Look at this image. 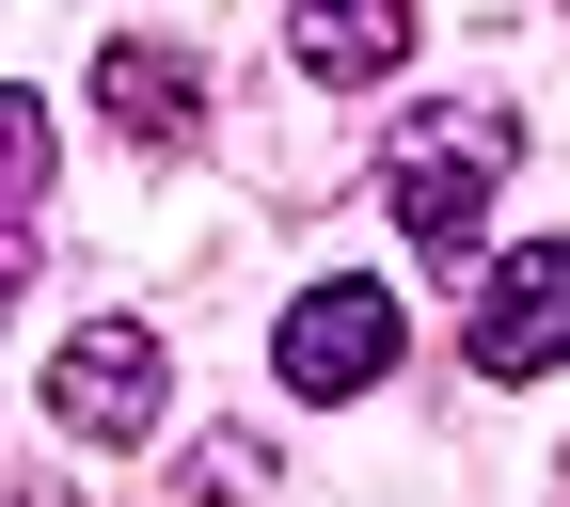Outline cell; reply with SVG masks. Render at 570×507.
<instances>
[{"label": "cell", "mask_w": 570, "mask_h": 507, "mask_svg": "<svg viewBox=\"0 0 570 507\" xmlns=\"http://www.w3.org/2000/svg\"><path fill=\"white\" fill-rule=\"evenodd\" d=\"M508 159H523V143L491 127V111H412V127H396V159H381V191H396L412 254H475L491 175H508Z\"/></svg>", "instance_id": "1"}, {"label": "cell", "mask_w": 570, "mask_h": 507, "mask_svg": "<svg viewBox=\"0 0 570 507\" xmlns=\"http://www.w3.org/2000/svg\"><path fill=\"white\" fill-rule=\"evenodd\" d=\"M96 111H111L127 143H190V127H206V80H190L175 48H96Z\"/></svg>", "instance_id": "6"}, {"label": "cell", "mask_w": 570, "mask_h": 507, "mask_svg": "<svg viewBox=\"0 0 570 507\" xmlns=\"http://www.w3.org/2000/svg\"><path fill=\"white\" fill-rule=\"evenodd\" d=\"M285 48H302V80L365 96V80H396V64H412V0H302Z\"/></svg>", "instance_id": "5"}, {"label": "cell", "mask_w": 570, "mask_h": 507, "mask_svg": "<svg viewBox=\"0 0 570 507\" xmlns=\"http://www.w3.org/2000/svg\"><path fill=\"white\" fill-rule=\"evenodd\" d=\"M48 191V111L0 80V318H17V285H32V238H17V206Z\"/></svg>", "instance_id": "7"}, {"label": "cell", "mask_w": 570, "mask_h": 507, "mask_svg": "<svg viewBox=\"0 0 570 507\" xmlns=\"http://www.w3.org/2000/svg\"><path fill=\"white\" fill-rule=\"evenodd\" d=\"M269 365H285V397H365V381L396 365V302H381L365 270H333V285H302V302H285Z\"/></svg>", "instance_id": "3"}, {"label": "cell", "mask_w": 570, "mask_h": 507, "mask_svg": "<svg viewBox=\"0 0 570 507\" xmlns=\"http://www.w3.org/2000/svg\"><path fill=\"white\" fill-rule=\"evenodd\" d=\"M48 412L80 428V445H142V428H159V333H142V318H96V333H63V365H48Z\"/></svg>", "instance_id": "4"}, {"label": "cell", "mask_w": 570, "mask_h": 507, "mask_svg": "<svg viewBox=\"0 0 570 507\" xmlns=\"http://www.w3.org/2000/svg\"><path fill=\"white\" fill-rule=\"evenodd\" d=\"M460 349H475V381H554L570 365V238H523L508 270H491Z\"/></svg>", "instance_id": "2"}]
</instances>
